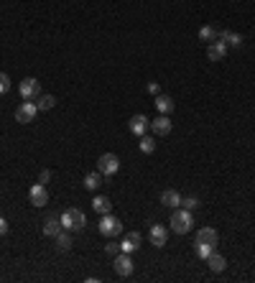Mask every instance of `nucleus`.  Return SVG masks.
<instances>
[{
  "label": "nucleus",
  "instance_id": "nucleus-9",
  "mask_svg": "<svg viewBox=\"0 0 255 283\" xmlns=\"http://www.w3.org/2000/svg\"><path fill=\"white\" fill-rule=\"evenodd\" d=\"M207 56H209V62H222L225 56H227V44L225 41H209V49H207Z\"/></svg>",
  "mask_w": 255,
  "mask_h": 283
},
{
  "label": "nucleus",
  "instance_id": "nucleus-1",
  "mask_svg": "<svg viewBox=\"0 0 255 283\" xmlns=\"http://www.w3.org/2000/svg\"><path fill=\"white\" fill-rule=\"evenodd\" d=\"M84 224H87V217L77 207H71V210H66L62 214V227L66 232H79V230H84Z\"/></svg>",
  "mask_w": 255,
  "mask_h": 283
},
{
  "label": "nucleus",
  "instance_id": "nucleus-6",
  "mask_svg": "<svg viewBox=\"0 0 255 283\" xmlns=\"http://www.w3.org/2000/svg\"><path fill=\"white\" fill-rule=\"evenodd\" d=\"M100 232H102L105 237H115V235L123 232V222H120L118 217H113V214H102V219H100Z\"/></svg>",
  "mask_w": 255,
  "mask_h": 283
},
{
  "label": "nucleus",
  "instance_id": "nucleus-19",
  "mask_svg": "<svg viewBox=\"0 0 255 283\" xmlns=\"http://www.w3.org/2000/svg\"><path fill=\"white\" fill-rule=\"evenodd\" d=\"M156 107H158L161 115H169V112L174 110V100H171L169 95H156Z\"/></svg>",
  "mask_w": 255,
  "mask_h": 283
},
{
  "label": "nucleus",
  "instance_id": "nucleus-4",
  "mask_svg": "<svg viewBox=\"0 0 255 283\" xmlns=\"http://www.w3.org/2000/svg\"><path fill=\"white\" fill-rule=\"evenodd\" d=\"M118 168H120V158H118L115 153H102V156L97 158V171H100L102 176H113Z\"/></svg>",
  "mask_w": 255,
  "mask_h": 283
},
{
  "label": "nucleus",
  "instance_id": "nucleus-24",
  "mask_svg": "<svg viewBox=\"0 0 255 283\" xmlns=\"http://www.w3.org/2000/svg\"><path fill=\"white\" fill-rule=\"evenodd\" d=\"M199 39H202V41H214V39H217V31H214L212 26H202V28H199Z\"/></svg>",
  "mask_w": 255,
  "mask_h": 283
},
{
  "label": "nucleus",
  "instance_id": "nucleus-31",
  "mask_svg": "<svg viewBox=\"0 0 255 283\" xmlns=\"http://www.w3.org/2000/svg\"><path fill=\"white\" fill-rule=\"evenodd\" d=\"M148 92H151V95H161V87H158V82H148Z\"/></svg>",
  "mask_w": 255,
  "mask_h": 283
},
{
  "label": "nucleus",
  "instance_id": "nucleus-13",
  "mask_svg": "<svg viewBox=\"0 0 255 283\" xmlns=\"http://www.w3.org/2000/svg\"><path fill=\"white\" fill-rule=\"evenodd\" d=\"M140 240H143L140 232H128L125 237H123V242H120V253H128V255L135 253L140 248Z\"/></svg>",
  "mask_w": 255,
  "mask_h": 283
},
{
  "label": "nucleus",
  "instance_id": "nucleus-20",
  "mask_svg": "<svg viewBox=\"0 0 255 283\" xmlns=\"http://www.w3.org/2000/svg\"><path fill=\"white\" fill-rule=\"evenodd\" d=\"M92 210H95L97 214H110L113 204H110V199H107V197H102V194H100V197H95V199H92Z\"/></svg>",
  "mask_w": 255,
  "mask_h": 283
},
{
  "label": "nucleus",
  "instance_id": "nucleus-8",
  "mask_svg": "<svg viewBox=\"0 0 255 283\" xmlns=\"http://www.w3.org/2000/svg\"><path fill=\"white\" fill-rule=\"evenodd\" d=\"M115 273L123 276V278L133 276V260H130L128 253H118V255H115Z\"/></svg>",
  "mask_w": 255,
  "mask_h": 283
},
{
  "label": "nucleus",
  "instance_id": "nucleus-2",
  "mask_svg": "<svg viewBox=\"0 0 255 283\" xmlns=\"http://www.w3.org/2000/svg\"><path fill=\"white\" fill-rule=\"evenodd\" d=\"M191 227H194V217H191V210H176L171 214V230L176 235H187Z\"/></svg>",
  "mask_w": 255,
  "mask_h": 283
},
{
  "label": "nucleus",
  "instance_id": "nucleus-32",
  "mask_svg": "<svg viewBox=\"0 0 255 283\" xmlns=\"http://www.w3.org/2000/svg\"><path fill=\"white\" fill-rule=\"evenodd\" d=\"M8 232V222H5V217H0V235H5Z\"/></svg>",
  "mask_w": 255,
  "mask_h": 283
},
{
  "label": "nucleus",
  "instance_id": "nucleus-5",
  "mask_svg": "<svg viewBox=\"0 0 255 283\" xmlns=\"http://www.w3.org/2000/svg\"><path fill=\"white\" fill-rule=\"evenodd\" d=\"M18 92H21L23 100H36V97L41 95V82H39L36 77H26V79L18 84Z\"/></svg>",
  "mask_w": 255,
  "mask_h": 283
},
{
  "label": "nucleus",
  "instance_id": "nucleus-7",
  "mask_svg": "<svg viewBox=\"0 0 255 283\" xmlns=\"http://www.w3.org/2000/svg\"><path fill=\"white\" fill-rule=\"evenodd\" d=\"M28 199H31V204H33V207H44V204L49 202L46 186H44V184H33V186L28 189Z\"/></svg>",
  "mask_w": 255,
  "mask_h": 283
},
{
  "label": "nucleus",
  "instance_id": "nucleus-22",
  "mask_svg": "<svg viewBox=\"0 0 255 283\" xmlns=\"http://www.w3.org/2000/svg\"><path fill=\"white\" fill-rule=\"evenodd\" d=\"M36 100H39V102H36L39 110H51V107L57 105V97H54V95H39Z\"/></svg>",
  "mask_w": 255,
  "mask_h": 283
},
{
  "label": "nucleus",
  "instance_id": "nucleus-17",
  "mask_svg": "<svg viewBox=\"0 0 255 283\" xmlns=\"http://www.w3.org/2000/svg\"><path fill=\"white\" fill-rule=\"evenodd\" d=\"M217 39L225 41L227 46H243V36L235 31H217Z\"/></svg>",
  "mask_w": 255,
  "mask_h": 283
},
{
  "label": "nucleus",
  "instance_id": "nucleus-23",
  "mask_svg": "<svg viewBox=\"0 0 255 283\" xmlns=\"http://www.w3.org/2000/svg\"><path fill=\"white\" fill-rule=\"evenodd\" d=\"M54 240H57V248H59V250H69V248H71V237H69V235H66V232H59V235H57V237H54Z\"/></svg>",
  "mask_w": 255,
  "mask_h": 283
},
{
  "label": "nucleus",
  "instance_id": "nucleus-26",
  "mask_svg": "<svg viewBox=\"0 0 255 283\" xmlns=\"http://www.w3.org/2000/svg\"><path fill=\"white\" fill-rule=\"evenodd\" d=\"M140 150H143V153H153V150H156V141L148 138V136H140Z\"/></svg>",
  "mask_w": 255,
  "mask_h": 283
},
{
  "label": "nucleus",
  "instance_id": "nucleus-16",
  "mask_svg": "<svg viewBox=\"0 0 255 283\" xmlns=\"http://www.w3.org/2000/svg\"><path fill=\"white\" fill-rule=\"evenodd\" d=\"M207 263H209V271L212 273H222L225 268H227V260H225V255H220V253H209V258H207Z\"/></svg>",
  "mask_w": 255,
  "mask_h": 283
},
{
  "label": "nucleus",
  "instance_id": "nucleus-14",
  "mask_svg": "<svg viewBox=\"0 0 255 283\" xmlns=\"http://www.w3.org/2000/svg\"><path fill=\"white\" fill-rule=\"evenodd\" d=\"M151 130H153L156 136H169V133H171V120H169V115H158L156 120H151Z\"/></svg>",
  "mask_w": 255,
  "mask_h": 283
},
{
  "label": "nucleus",
  "instance_id": "nucleus-25",
  "mask_svg": "<svg viewBox=\"0 0 255 283\" xmlns=\"http://www.w3.org/2000/svg\"><path fill=\"white\" fill-rule=\"evenodd\" d=\"M212 250H214V248H209V245H204V242H194V253H196L202 260H207Z\"/></svg>",
  "mask_w": 255,
  "mask_h": 283
},
{
  "label": "nucleus",
  "instance_id": "nucleus-18",
  "mask_svg": "<svg viewBox=\"0 0 255 283\" xmlns=\"http://www.w3.org/2000/svg\"><path fill=\"white\" fill-rule=\"evenodd\" d=\"M161 204H163V207H179V204H181V194H179L176 189H166V192L161 194Z\"/></svg>",
  "mask_w": 255,
  "mask_h": 283
},
{
  "label": "nucleus",
  "instance_id": "nucleus-29",
  "mask_svg": "<svg viewBox=\"0 0 255 283\" xmlns=\"http://www.w3.org/2000/svg\"><path fill=\"white\" fill-rule=\"evenodd\" d=\"M105 253H107V255H118V253H120V242H107V245H105Z\"/></svg>",
  "mask_w": 255,
  "mask_h": 283
},
{
  "label": "nucleus",
  "instance_id": "nucleus-10",
  "mask_svg": "<svg viewBox=\"0 0 255 283\" xmlns=\"http://www.w3.org/2000/svg\"><path fill=\"white\" fill-rule=\"evenodd\" d=\"M148 125H151V120H148L145 115H133V118L128 120V128H130V133H135V136H145Z\"/></svg>",
  "mask_w": 255,
  "mask_h": 283
},
{
  "label": "nucleus",
  "instance_id": "nucleus-21",
  "mask_svg": "<svg viewBox=\"0 0 255 283\" xmlns=\"http://www.w3.org/2000/svg\"><path fill=\"white\" fill-rule=\"evenodd\" d=\"M100 184H102V174H100V171H97V174H87V176H84V189L95 192V189H100Z\"/></svg>",
  "mask_w": 255,
  "mask_h": 283
},
{
  "label": "nucleus",
  "instance_id": "nucleus-28",
  "mask_svg": "<svg viewBox=\"0 0 255 283\" xmlns=\"http://www.w3.org/2000/svg\"><path fill=\"white\" fill-rule=\"evenodd\" d=\"M181 204H184V210H196L199 207V199L196 197H187V199H181Z\"/></svg>",
  "mask_w": 255,
  "mask_h": 283
},
{
  "label": "nucleus",
  "instance_id": "nucleus-11",
  "mask_svg": "<svg viewBox=\"0 0 255 283\" xmlns=\"http://www.w3.org/2000/svg\"><path fill=\"white\" fill-rule=\"evenodd\" d=\"M166 237H169V232H166L163 224H153L151 232H148V240H151L153 248H163V245H166Z\"/></svg>",
  "mask_w": 255,
  "mask_h": 283
},
{
  "label": "nucleus",
  "instance_id": "nucleus-3",
  "mask_svg": "<svg viewBox=\"0 0 255 283\" xmlns=\"http://www.w3.org/2000/svg\"><path fill=\"white\" fill-rule=\"evenodd\" d=\"M36 112H39L36 102H31V100H23V102L15 107V123H21V125H28V123H33Z\"/></svg>",
  "mask_w": 255,
  "mask_h": 283
},
{
  "label": "nucleus",
  "instance_id": "nucleus-15",
  "mask_svg": "<svg viewBox=\"0 0 255 283\" xmlns=\"http://www.w3.org/2000/svg\"><path fill=\"white\" fill-rule=\"evenodd\" d=\"M62 230H64V227H62V217H54V214H51V217H46V219H44V235H46V237H57Z\"/></svg>",
  "mask_w": 255,
  "mask_h": 283
},
{
  "label": "nucleus",
  "instance_id": "nucleus-27",
  "mask_svg": "<svg viewBox=\"0 0 255 283\" xmlns=\"http://www.w3.org/2000/svg\"><path fill=\"white\" fill-rule=\"evenodd\" d=\"M8 89H10V77H8L5 71H0V95L8 92Z\"/></svg>",
  "mask_w": 255,
  "mask_h": 283
},
{
  "label": "nucleus",
  "instance_id": "nucleus-12",
  "mask_svg": "<svg viewBox=\"0 0 255 283\" xmlns=\"http://www.w3.org/2000/svg\"><path fill=\"white\" fill-rule=\"evenodd\" d=\"M217 240H220V235H217L214 227H202V230H196V240H194V242H204V245L214 248Z\"/></svg>",
  "mask_w": 255,
  "mask_h": 283
},
{
  "label": "nucleus",
  "instance_id": "nucleus-30",
  "mask_svg": "<svg viewBox=\"0 0 255 283\" xmlns=\"http://www.w3.org/2000/svg\"><path fill=\"white\" fill-rule=\"evenodd\" d=\"M49 179H51V171H46V168H44V171L39 174V184H49Z\"/></svg>",
  "mask_w": 255,
  "mask_h": 283
}]
</instances>
